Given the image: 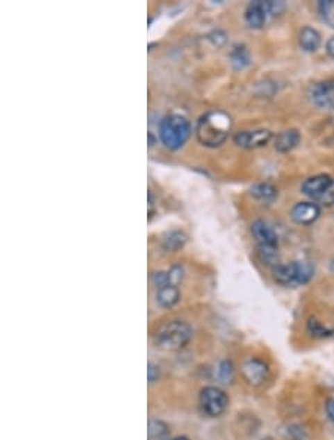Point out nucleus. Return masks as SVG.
Listing matches in <instances>:
<instances>
[{
	"instance_id": "f257e3e1",
	"label": "nucleus",
	"mask_w": 334,
	"mask_h": 440,
	"mask_svg": "<svg viewBox=\"0 0 334 440\" xmlns=\"http://www.w3.org/2000/svg\"><path fill=\"white\" fill-rule=\"evenodd\" d=\"M231 130L232 117L222 110H212L198 120L197 138L202 146L220 147L229 137Z\"/></svg>"
},
{
	"instance_id": "b1692460",
	"label": "nucleus",
	"mask_w": 334,
	"mask_h": 440,
	"mask_svg": "<svg viewBox=\"0 0 334 440\" xmlns=\"http://www.w3.org/2000/svg\"><path fill=\"white\" fill-rule=\"evenodd\" d=\"M152 282L156 286V289L158 288H164V286L171 285L168 271H156V273H153L152 274Z\"/></svg>"
},
{
	"instance_id": "ddd939ff",
	"label": "nucleus",
	"mask_w": 334,
	"mask_h": 440,
	"mask_svg": "<svg viewBox=\"0 0 334 440\" xmlns=\"http://www.w3.org/2000/svg\"><path fill=\"white\" fill-rule=\"evenodd\" d=\"M300 132L297 129L283 130L275 138V150L279 153H288L300 144Z\"/></svg>"
},
{
	"instance_id": "cd10ccee",
	"label": "nucleus",
	"mask_w": 334,
	"mask_h": 440,
	"mask_svg": "<svg viewBox=\"0 0 334 440\" xmlns=\"http://www.w3.org/2000/svg\"><path fill=\"white\" fill-rule=\"evenodd\" d=\"M326 415L331 423H334V398H330L326 402Z\"/></svg>"
},
{
	"instance_id": "a211bd4d",
	"label": "nucleus",
	"mask_w": 334,
	"mask_h": 440,
	"mask_svg": "<svg viewBox=\"0 0 334 440\" xmlns=\"http://www.w3.org/2000/svg\"><path fill=\"white\" fill-rule=\"evenodd\" d=\"M251 196L262 202H274L278 197V190L272 184L262 183L251 187Z\"/></svg>"
},
{
	"instance_id": "6ab92c4d",
	"label": "nucleus",
	"mask_w": 334,
	"mask_h": 440,
	"mask_svg": "<svg viewBox=\"0 0 334 440\" xmlns=\"http://www.w3.org/2000/svg\"><path fill=\"white\" fill-rule=\"evenodd\" d=\"M250 61H251L250 53H249V51H247L245 46L238 45L232 49L231 62H232V67L235 70H244L245 67H249Z\"/></svg>"
},
{
	"instance_id": "c756f323",
	"label": "nucleus",
	"mask_w": 334,
	"mask_h": 440,
	"mask_svg": "<svg viewBox=\"0 0 334 440\" xmlns=\"http://www.w3.org/2000/svg\"><path fill=\"white\" fill-rule=\"evenodd\" d=\"M155 144V138H153V135L152 134H149V146L152 147Z\"/></svg>"
},
{
	"instance_id": "a878e982",
	"label": "nucleus",
	"mask_w": 334,
	"mask_h": 440,
	"mask_svg": "<svg viewBox=\"0 0 334 440\" xmlns=\"http://www.w3.org/2000/svg\"><path fill=\"white\" fill-rule=\"evenodd\" d=\"M159 377H160V369H159V366L156 365V363L150 362L149 366H147V380H149V382H150V384L156 382V381L159 380Z\"/></svg>"
},
{
	"instance_id": "412c9836",
	"label": "nucleus",
	"mask_w": 334,
	"mask_h": 440,
	"mask_svg": "<svg viewBox=\"0 0 334 440\" xmlns=\"http://www.w3.org/2000/svg\"><path fill=\"white\" fill-rule=\"evenodd\" d=\"M306 329L310 337L314 338H331L334 337V329L327 328L324 323H321L317 319H309Z\"/></svg>"
},
{
	"instance_id": "20e7f679",
	"label": "nucleus",
	"mask_w": 334,
	"mask_h": 440,
	"mask_svg": "<svg viewBox=\"0 0 334 440\" xmlns=\"http://www.w3.org/2000/svg\"><path fill=\"white\" fill-rule=\"evenodd\" d=\"M192 134L190 122L180 115H168L159 124V137L169 150H178L186 144Z\"/></svg>"
},
{
	"instance_id": "393cba45",
	"label": "nucleus",
	"mask_w": 334,
	"mask_h": 440,
	"mask_svg": "<svg viewBox=\"0 0 334 440\" xmlns=\"http://www.w3.org/2000/svg\"><path fill=\"white\" fill-rule=\"evenodd\" d=\"M168 274H169V280H171V285H178L181 280H183V276H185V271H183V267L178 266V264H176V266H172L169 270H168Z\"/></svg>"
},
{
	"instance_id": "c85d7f7f",
	"label": "nucleus",
	"mask_w": 334,
	"mask_h": 440,
	"mask_svg": "<svg viewBox=\"0 0 334 440\" xmlns=\"http://www.w3.org/2000/svg\"><path fill=\"white\" fill-rule=\"evenodd\" d=\"M326 51H327V53L330 55V57H331V58H334V37L328 39V42H327V45H326Z\"/></svg>"
},
{
	"instance_id": "9d476101",
	"label": "nucleus",
	"mask_w": 334,
	"mask_h": 440,
	"mask_svg": "<svg viewBox=\"0 0 334 440\" xmlns=\"http://www.w3.org/2000/svg\"><path fill=\"white\" fill-rule=\"evenodd\" d=\"M331 184L333 178L328 177V175H315V177H310L301 184V192L308 197H310V199L319 202L322 199V196L328 192Z\"/></svg>"
},
{
	"instance_id": "f03ea898",
	"label": "nucleus",
	"mask_w": 334,
	"mask_h": 440,
	"mask_svg": "<svg viewBox=\"0 0 334 440\" xmlns=\"http://www.w3.org/2000/svg\"><path fill=\"white\" fill-rule=\"evenodd\" d=\"M193 337L192 326L185 322L174 319L160 325L153 335L155 346L167 351H178L185 348Z\"/></svg>"
},
{
	"instance_id": "423d86ee",
	"label": "nucleus",
	"mask_w": 334,
	"mask_h": 440,
	"mask_svg": "<svg viewBox=\"0 0 334 440\" xmlns=\"http://www.w3.org/2000/svg\"><path fill=\"white\" fill-rule=\"evenodd\" d=\"M199 408L201 412L208 418L222 416L226 409L229 408V396L224 393L220 387L206 386L199 391Z\"/></svg>"
},
{
	"instance_id": "aec40b11",
	"label": "nucleus",
	"mask_w": 334,
	"mask_h": 440,
	"mask_svg": "<svg viewBox=\"0 0 334 440\" xmlns=\"http://www.w3.org/2000/svg\"><path fill=\"white\" fill-rule=\"evenodd\" d=\"M186 240H187V237L185 233L180 232V230H174V232H171L165 236V239L162 242V248L168 252H177L178 249L185 246Z\"/></svg>"
},
{
	"instance_id": "7c9ffc66",
	"label": "nucleus",
	"mask_w": 334,
	"mask_h": 440,
	"mask_svg": "<svg viewBox=\"0 0 334 440\" xmlns=\"http://www.w3.org/2000/svg\"><path fill=\"white\" fill-rule=\"evenodd\" d=\"M171 440H190L187 436H177V437H174V439H171Z\"/></svg>"
},
{
	"instance_id": "f8f14e48",
	"label": "nucleus",
	"mask_w": 334,
	"mask_h": 440,
	"mask_svg": "<svg viewBox=\"0 0 334 440\" xmlns=\"http://www.w3.org/2000/svg\"><path fill=\"white\" fill-rule=\"evenodd\" d=\"M321 209L314 202H300L292 209V219L296 224L309 226L319 218Z\"/></svg>"
},
{
	"instance_id": "4468645a",
	"label": "nucleus",
	"mask_w": 334,
	"mask_h": 440,
	"mask_svg": "<svg viewBox=\"0 0 334 440\" xmlns=\"http://www.w3.org/2000/svg\"><path fill=\"white\" fill-rule=\"evenodd\" d=\"M180 291L176 285H168L164 288H158L156 291V303L162 309H172L180 301Z\"/></svg>"
},
{
	"instance_id": "6e6552de",
	"label": "nucleus",
	"mask_w": 334,
	"mask_h": 440,
	"mask_svg": "<svg viewBox=\"0 0 334 440\" xmlns=\"http://www.w3.org/2000/svg\"><path fill=\"white\" fill-rule=\"evenodd\" d=\"M309 96L318 108L334 110V79H326L312 85Z\"/></svg>"
},
{
	"instance_id": "f3484780",
	"label": "nucleus",
	"mask_w": 334,
	"mask_h": 440,
	"mask_svg": "<svg viewBox=\"0 0 334 440\" xmlns=\"http://www.w3.org/2000/svg\"><path fill=\"white\" fill-rule=\"evenodd\" d=\"M235 375L236 369L233 366V362L229 359L222 360L217 365V369H215V378H217V381L223 384V386H231V384H233Z\"/></svg>"
},
{
	"instance_id": "bb28decb",
	"label": "nucleus",
	"mask_w": 334,
	"mask_h": 440,
	"mask_svg": "<svg viewBox=\"0 0 334 440\" xmlns=\"http://www.w3.org/2000/svg\"><path fill=\"white\" fill-rule=\"evenodd\" d=\"M319 202L327 205V206L334 205V180H333V184H331V187L328 189V192H327L324 196H322V199H321Z\"/></svg>"
},
{
	"instance_id": "7ed1b4c3",
	"label": "nucleus",
	"mask_w": 334,
	"mask_h": 440,
	"mask_svg": "<svg viewBox=\"0 0 334 440\" xmlns=\"http://www.w3.org/2000/svg\"><path fill=\"white\" fill-rule=\"evenodd\" d=\"M251 233L257 242L258 257L266 266L276 267L279 266V254H278V235L275 230L269 226L263 219H256L251 226Z\"/></svg>"
},
{
	"instance_id": "1a4fd4ad",
	"label": "nucleus",
	"mask_w": 334,
	"mask_h": 440,
	"mask_svg": "<svg viewBox=\"0 0 334 440\" xmlns=\"http://www.w3.org/2000/svg\"><path fill=\"white\" fill-rule=\"evenodd\" d=\"M272 139V132L269 129L242 130L233 137L235 144L241 149H258L266 146Z\"/></svg>"
},
{
	"instance_id": "9b49d317",
	"label": "nucleus",
	"mask_w": 334,
	"mask_h": 440,
	"mask_svg": "<svg viewBox=\"0 0 334 440\" xmlns=\"http://www.w3.org/2000/svg\"><path fill=\"white\" fill-rule=\"evenodd\" d=\"M269 18H271V12H269L267 2L257 0V2H251L245 9V23L251 28H262Z\"/></svg>"
},
{
	"instance_id": "dca6fc26",
	"label": "nucleus",
	"mask_w": 334,
	"mask_h": 440,
	"mask_svg": "<svg viewBox=\"0 0 334 440\" xmlns=\"http://www.w3.org/2000/svg\"><path fill=\"white\" fill-rule=\"evenodd\" d=\"M147 440H171L168 424L158 418H150L147 427Z\"/></svg>"
},
{
	"instance_id": "39448f33",
	"label": "nucleus",
	"mask_w": 334,
	"mask_h": 440,
	"mask_svg": "<svg viewBox=\"0 0 334 440\" xmlns=\"http://www.w3.org/2000/svg\"><path fill=\"white\" fill-rule=\"evenodd\" d=\"M314 278V266L306 261L279 264L274 269V279L283 286H301Z\"/></svg>"
},
{
	"instance_id": "5701e85b",
	"label": "nucleus",
	"mask_w": 334,
	"mask_h": 440,
	"mask_svg": "<svg viewBox=\"0 0 334 440\" xmlns=\"http://www.w3.org/2000/svg\"><path fill=\"white\" fill-rule=\"evenodd\" d=\"M318 10L326 23L334 28V0H324L318 3Z\"/></svg>"
},
{
	"instance_id": "4be33fe9",
	"label": "nucleus",
	"mask_w": 334,
	"mask_h": 440,
	"mask_svg": "<svg viewBox=\"0 0 334 440\" xmlns=\"http://www.w3.org/2000/svg\"><path fill=\"white\" fill-rule=\"evenodd\" d=\"M284 439L285 440H308L309 433L303 425L300 424H288L287 428H284Z\"/></svg>"
},
{
	"instance_id": "0eeeda50",
	"label": "nucleus",
	"mask_w": 334,
	"mask_h": 440,
	"mask_svg": "<svg viewBox=\"0 0 334 440\" xmlns=\"http://www.w3.org/2000/svg\"><path fill=\"white\" fill-rule=\"evenodd\" d=\"M244 380L253 387H260L271 378V366L260 357H247L241 365Z\"/></svg>"
},
{
	"instance_id": "2eb2a0df",
	"label": "nucleus",
	"mask_w": 334,
	"mask_h": 440,
	"mask_svg": "<svg viewBox=\"0 0 334 440\" xmlns=\"http://www.w3.org/2000/svg\"><path fill=\"white\" fill-rule=\"evenodd\" d=\"M299 45L305 52H315L321 45V35L312 27H303L299 33Z\"/></svg>"
}]
</instances>
